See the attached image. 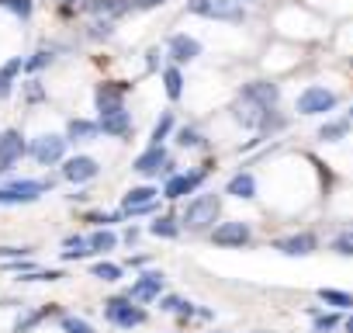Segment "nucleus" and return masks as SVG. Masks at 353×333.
<instances>
[{"label": "nucleus", "instance_id": "5", "mask_svg": "<svg viewBox=\"0 0 353 333\" xmlns=\"http://www.w3.org/2000/svg\"><path fill=\"white\" fill-rule=\"evenodd\" d=\"M132 171H135V174H142V178H156V174L173 178V174H176V163L170 160V153H166L163 146H149L145 153H139V156H135Z\"/></svg>", "mask_w": 353, "mask_h": 333}, {"label": "nucleus", "instance_id": "24", "mask_svg": "<svg viewBox=\"0 0 353 333\" xmlns=\"http://www.w3.org/2000/svg\"><path fill=\"white\" fill-rule=\"evenodd\" d=\"M319 298L329 302L336 312H353V295H350V292H339V288H319Z\"/></svg>", "mask_w": 353, "mask_h": 333}, {"label": "nucleus", "instance_id": "28", "mask_svg": "<svg viewBox=\"0 0 353 333\" xmlns=\"http://www.w3.org/2000/svg\"><path fill=\"white\" fill-rule=\"evenodd\" d=\"M163 87H166V97H170V101H181V94H184V77H181V70H176V63L163 70Z\"/></svg>", "mask_w": 353, "mask_h": 333}, {"label": "nucleus", "instance_id": "11", "mask_svg": "<svg viewBox=\"0 0 353 333\" xmlns=\"http://www.w3.org/2000/svg\"><path fill=\"white\" fill-rule=\"evenodd\" d=\"M25 153H28V146H25V135H21L18 129L0 132V174H8Z\"/></svg>", "mask_w": 353, "mask_h": 333}, {"label": "nucleus", "instance_id": "3", "mask_svg": "<svg viewBox=\"0 0 353 333\" xmlns=\"http://www.w3.org/2000/svg\"><path fill=\"white\" fill-rule=\"evenodd\" d=\"M336 104H339V94H336V91L312 84V87H305V91L298 94L294 111H298V115H329V111H336Z\"/></svg>", "mask_w": 353, "mask_h": 333}, {"label": "nucleus", "instance_id": "17", "mask_svg": "<svg viewBox=\"0 0 353 333\" xmlns=\"http://www.w3.org/2000/svg\"><path fill=\"white\" fill-rule=\"evenodd\" d=\"M166 53H170L173 63H191V59L201 56V42L191 39V35H173V39L166 42Z\"/></svg>", "mask_w": 353, "mask_h": 333}, {"label": "nucleus", "instance_id": "47", "mask_svg": "<svg viewBox=\"0 0 353 333\" xmlns=\"http://www.w3.org/2000/svg\"><path fill=\"white\" fill-rule=\"evenodd\" d=\"M343 330H346V333H353V312H350V316L343 319Z\"/></svg>", "mask_w": 353, "mask_h": 333}, {"label": "nucleus", "instance_id": "49", "mask_svg": "<svg viewBox=\"0 0 353 333\" xmlns=\"http://www.w3.org/2000/svg\"><path fill=\"white\" fill-rule=\"evenodd\" d=\"M350 118H353V108H350Z\"/></svg>", "mask_w": 353, "mask_h": 333}, {"label": "nucleus", "instance_id": "18", "mask_svg": "<svg viewBox=\"0 0 353 333\" xmlns=\"http://www.w3.org/2000/svg\"><path fill=\"white\" fill-rule=\"evenodd\" d=\"M101 132L104 135H114V139H128L132 135V115L125 111V108H118V111H111V115H101Z\"/></svg>", "mask_w": 353, "mask_h": 333}, {"label": "nucleus", "instance_id": "26", "mask_svg": "<svg viewBox=\"0 0 353 333\" xmlns=\"http://www.w3.org/2000/svg\"><path fill=\"white\" fill-rule=\"evenodd\" d=\"M87 8H90L94 15L118 18V15H128V0H87Z\"/></svg>", "mask_w": 353, "mask_h": 333}, {"label": "nucleus", "instance_id": "19", "mask_svg": "<svg viewBox=\"0 0 353 333\" xmlns=\"http://www.w3.org/2000/svg\"><path fill=\"white\" fill-rule=\"evenodd\" d=\"M270 108H260V104H253V101H246V97H236V104H232V118L243 125V129H253L256 132V125H260V118L267 115Z\"/></svg>", "mask_w": 353, "mask_h": 333}, {"label": "nucleus", "instance_id": "32", "mask_svg": "<svg viewBox=\"0 0 353 333\" xmlns=\"http://www.w3.org/2000/svg\"><path fill=\"white\" fill-rule=\"evenodd\" d=\"M329 247H332V254H339V257H353V229H343V233H336Z\"/></svg>", "mask_w": 353, "mask_h": 333}, {"label": "nucleus", "instance_id": "22", "mask_svg": "<svg viewBox=\"0 0 353 333\" xmlns=\"http://www.w3.org/2000/svg\"><path fill=\"white\" fill-rule=\"evenodd\" d=\"M350 129H353V118H332V122H325L319 129V139L322 142H339V139L350 135Z\"/></svg>", "mask_w": 353, "mask_h": 333}, {"label": "nucleus", "instance_id": "13", "mask_svg": "<svg viewBox=\"0 0 353 333\" xmlns=\"http://www.w3.org/2000/svg\"><path fill=\"white\" fill-rule=\"evenodd\" d=\"M125 94H128V84H101L94 91V104L101 115H111V111L125 108Z\"/></svg>", "mask_w": 353, "mask_h": 333}, {"label": "nucleus", "instance_id": "15", "mask_svg": "<svg viewBox=\"0 0 353 333\" xmlns=\"http://www.w3.org/2000/svg\"><path fill=\"white\" fill-rule=\"evenodd\" d=\"M239 97H246V101H253V104H260V108H277L281 91H277V84L253 80V84H243V87H239Z\"/></svg>", "mask_w": 353, "mask_h": 333}, {"label": "nucleus", "instance_id": "44", "mask_svg": "<svg viewBox=\"0 0 353 333\" xmlns=\"http://www.w3.org/2000/svg\"><path fill=\"white\" fill-rule=\"evenodd\" d=\"M145 70H159V49H149V56H145Z\"/></svg>", "mask_w": 353, "mask_h": 333}, {"label": "nucleus", "instance_id": "12", "mask_svg": "<svg viewBox=\"0 0 353 333\" xmlns=\"http://www.w3.org/2000/svg\"><path fill=\"white\" fill-rule=\"evenodd\" d=\"M97 171H101V166H97L94 156H70V160H63V181H70V184L94 181Z\"/></svg>", "mask_w": 353, "mask_h": 333}, {"label": "nucleus", "instance_id": "4", "mask_svg": "<svg viewBox=\"0 0 353 333\" xmlns=\"http://www.w3.org/2000/svg\"><path fill=\"white\" fill-rule=\"evenodd\" d=\"M104 319H108L111 326L132 330V326H142V323H145V309H142V305H132L128 295H118V298H108V302H104Z\"/></svg>", "mask_w": 353, "mask_h": 333}, {"label": "nucleus", "instance_id": "21", "mask_svg": "<svg viewBox=\"0 0 353 333\" xmlns=\"http://www.w3.org/2000/svg\"><path fill=\"white\" fill-rule=\"evenodd\" d=\"M97 135H101V125L90 118H70V125H66V142H87Z\"/></svg>", "mask_w": 353, "mask_h": 333}, {"label": "nucleus", "instance_id": "39", "mask_svg": "<svg viewBox=\"0 0 353 333\" xmlns=\"http://www.w3.org/2000/svg\"><path fill=\"white\" fill-rule=\"evenodd\" d=\"M125 216L121 212H90L87 222H97V226H108V222H121Z\"/></svg>", "mask_w": 353, "mask_h": 333}, {"label": "nucleus", "instance_id": "6", "mask_svg": "<svg viewBox=\"0 0 353 333\" xmlns=\"http://www.w3.org/2000/svg\"><path fill=\"white\" fill-rule=\"evenodd\" d=\"M52 191V181H11L8 188H0V205H25Z\"/></svg>", "mask_w": 353, "mask_h": 333}, {"label": "nucleus", "instance_id": "42", "mask_svg": "<svg viewBox=\"0 0 353 333\" xmlns=\"http://www.w3.org/2000/svg\"><path fill=\"white\" fill-rule=\"evenodd\" d=\"M159 4H166V0H128V11H152Z\"/></svg>", "mask_w": 353, "mask_h": 333}, {"label": "nucleus", "instance_id": "48", "mask_svg": "<svg viewBox=\"0 0 353 333\" xmlns=\"http://www.w3.org/2000/svg\"><path fill=\"white\" fill-rule=\"evenodd\" d=\"M236 4H243V8H246V4H256V0H236Z\"/></svg>", "mask_w": 353, "mask_h": 333}, {"label": "nucleus", "instance_id": "34", "mask_svg": "<svg viewBox=\"0 0 353 333\" xmlns=\"http://www.w3.org/2000/svg\"><path fill=\"white\" fill-rule=\"evenodd\" d=\"M90 274L101 278V281H118V278H121V264H108V260H101V264L90 267Z\"/></svg>", "mask_w": 353, "mask_h": 333}, {"label": "nucleus", "instance_id": "29", "mask_svg": "<svg viewBox=\"0 0 353 333\" xmlns=\"http://www.w3.org/2000/svg\"><path fill=\"white\" fill-rule=\"evenodd\" d=\"M87 247H90V254H108V250L118 247V236L111 229H97V233L87 236Z\"/></svg>", "mask_w": 353, "mask_h": 333}, {"label": "nucleus", "instance_id": "9", "mask_svg": "<svg viewBox=\"0 0 353 333\" xmlns=\"http://www.w3.org/2000/svg\"><path fill=\"white\" fill-rule=\"evenodd\" d=\"M156 188L152 184H142V188H132L125 198H121V216H128V219H135V216H149V212H156Z\"/></svg>", "mask_w": 353, "mask_h": 333}, {"label": "nucleus", "instance_id": "37", "mask_svg": "<svg viewBox=\"0 0 353 333\" xmlns=\"http://www.w3.org/2000/svg\"><path fill=\"white\" fill-rule=\"evenodd\" d=\"M49 63H52V53H49V49H39L32 59H25V70H28V73H39V70H46Z\"/></svg>", "mask_w": 353, "mask_h": 333}, {"label": "nucleus", "instance_id": "16", "mask_svg": "<svg viewBox=\"0 0 353 333\" xmlns=\"http://www.w3.org/2000/svg\"><path fill=\"white\" fill-rule=\"evenodd\" d=\"M159 292H163V274L159 271H142L139 281L128 288V298L132 302H152V298H159Z\"/></svg>", "mask_w": 353, "mask_h": 333}, {"label": "nucleus", "instance_id": "40", "mask_svg": "<svg viewBox=\"0 0 353 333\" xmlns=\"http://www.w3.org/2000/svg\"><path fill=\"white\" fill-rule=\"evenodd\" d=\"M63 278V271H28L21 281H59Z\"/></svg>", "mask_w": 353, "mask_h": 333}, {"label": "nucleus", "instance_id": "35", "mask_svg": "<svg viewBox=\"0 0 353 333\" xmlns=\"http://www.w3.org/2000/svg\"><path fill=\"white\" fill-rule=\"evenodd\" d=\"M59 326H63V333H97V330H94L87 319H80V316H63Z\"/></svg>", "mask_w": 353, "mask_h": 333}, {"label": "nucleus", "instance_id": "30", "mask_svg": "<svg viewBox=\"0 0 353 333\" xmlns=\"http://www.w3.org/2000/svg\"><path fill=\"white\" fill-rule=\"evenodd\" d=\"M170 132H173V111H163V115L156 118V125H152V135H149V146H163Z\"/></svg>", "mask_w": 353, "mask_h": 333}, {"label": "nucleus", "instance_id": "1", "mask_svg": "<svg viewBox=\"0 0 353 333\" xmlns=\"http://www.w3.org/2000/svg\"><path fill=\"white\" fill-rule=\"evenodd\" d=\"M219 216H222V198H219L215 191H205V195H194V198L188 202L181 222H184L191 233H205V229H215Z\"/></svg>", "mask_w": 353, "mask_h": 333}, {"label": "nucleus", "instance_id": "46", "mask_svg": "<svg viewBox=\"0 0 353 333\" xmlns=\"http://www.w3.org/2000/svg\"><path fill=\"white\" fill-rule=\"evenodd\" d=\"M135 240H139V229H135V226H132V229H125V243H128V247H132V243H135Z\"/></svg>", "mask_w": 353, "mask_h": 333}, {"label": "nucleus", "instance_id": "41", "mask_svg": "<svg viewBox=\"0 0 353 333\" xmlns=\"http://www.w3.org/2000/svg\"><path fill=\"white\" fill-rule=\"evenodd\" d=\"M49 312H52V305H49V309H42V312H32V316H25V319L18 323V333H25V330H32V326H35V323H42V319H46Z\"/></svg>", "mask_w": 353, "mask_h": 333}, {"label": "nucleus", "instance_id": "43", "mask_svg": "<svg viewBox=\"0 0 353 333\" xmlns=\"http://www.w3.org/2000/svg\"><path fill=\"white\" fill-rule=\"evenodd\" d=\"M32 250L28 247H0V257H11V260H21V257H28Z\"/></svg>", "mask_w": 353, "mask_h": 333}, {"label": "nucleus", "instance_id": "36", "mask_svg": "<svg viewBox=\"0 0 353 333\" xmlns=\"http://www.w3.org/2000/svg\"><path fill=\"white\" fill-rule=\"evenodd\" d=\"M0 8H8L14 18H32V0H0Z\"/></svg>", "mask_w": 353, "mask_h": 333}, {"label": "nucleus", "instance_id": "23", "mask_svg": "<svg viewBox=\"0 0 353 333\" xmlns=\"http://www.w3.org/2000/svg\"><path fill=\"white\" fill-rule=\"evenodd\" d=\"M149 233L159 236V240H176V236H181V222H176L173 216H156L149 222Z\"/></svg>", "mask_w": 353, "mask_h": 333}, {"label": "nucleus", "instance_id": "31", "mask_svg": "<svg viewBox=\"0 0 353 333\" xmlns=\"http://www.w3.org/2000/svg\"><path fill=\"white\" fill-rule=\"evenodd\" d=\"M176 146H184V149H198V146H205V135H201L194 125H184V129H176Z\"/></svg>", "mask_w": 353, "mask_h": 333}, {"label": "nucleus", "instance_id": "45", "mask_svg": "<svg viewBox=\"0 0 353 333\" xmlns=\"http://www.w3.org/2000/svg\"><path fill=\"white\" fill-rule=\"evenodd\" d=\"M28 97H32V101H39V97H42V87H39V80H32V84H28Z\"/></svg>", "mask_w": 353, "mask_h": 333}, {"label": "nucleus", "instance_id": "20", "mask_svg": "<svg viewBox=\"0 0 353 333\" xmlns=\"http://www.w3.org/2000/svg\"><path fill=\"white\" fill-rule=\"evenodd\" d=\"M225 195H232V198H243V202L256 198V178H253L250 171H239V174H232V178H229V184H225Z\"/></svg>", "mask_w": 353, "mask_h": 333}, {"label": "nucleus", "instance_id": "8", "mask_svg": "<svg viewBox=\"0 0 353 333\" xmlns=\"http://www.w3.org/2000/svg\"><path fill=\"white\" fill-rule=\"evenodd\" d=\"M205 178H208V166H205V171L173 174V178H166V184H163V198L176 202V198H184V195H194V191L205 184Z\"/></svg>", "mask_w": 353, "mask_h": 333}, {"label": "nucleus", "instance_id": "2", "mask_svg": "<svg viewBox=\"0 0 353 333\" xmlns=\"http://www.w3.org/2000/svg\"><path fill=\"white\" fill-rule=\"evenodd\" d=\"M188 11L212 18V21H225V25H239L246 21V8L236 0H188Z\"/></svg>", "mask_w": 353, "mask_h": 333}, {"label": "nucleus", "instance_id": "7", "mask_svg": "<svg viewBox=\"0 0 353 333\" xmlns=\"http://www.w3.org/2000/svg\"><path fill=\"white\" fill-rule=\"evenodd\" d=\"M250 240H253V229L243 219H229V222H219L212 229V243L215 247H246Z\"/></svg>", "mask_w": 353, "mask_h": 333}, {"label": "nucleus", "instance_id": "38", "mask_svg": "<svg viewBox=\"0 0 353 333\" xmlns=\"http://www.w3.org/2000/svg\"><path fill=\"white\" fill-rule=\"evenodd\" d=\"M111 32H114V21H111V18H101V21H94V25H90V39H94V42L111 39Z\"/></svg>", "mask_w": 353, "mask_h": 333}, {"label": "nucleus", "instance_id": "10", "mask_svg": "<svg viewBox=\"0 0 353 333\" xmlns=\"http://www.w3.org/2000/svg\"><path fill=\"white\" fill-rule=\"evenodd\" d=\"M28 153H32L42 166L63 163V156H66V135H39V139L28 146Z\"/></svg>", "mask_w": 353, "mask_h": 333}, {"label": "nucleus", "instance_id": "33", "mask_svg": "<svg viewBox=\"0 0 353 333\" xmlns=\"http://www.w3.org/2000/svg\"><path fill=\"white\" fill-rule=\"evenodd\" d=\"M315 319V333H332V330H339V312H315L312 316Z\"/></svg>", "mask_w": 353, "mask_h": 333}, {"label": "nucleus", "instance_id": "27", "mask_svg": "<svg viewBox=\"0 0 353 333\" xmlns=\"http://www.w3.org/2000/svg\"><path fill=\"white\" fill-rule=\"evenodd\" d=\"M159 309H163V312H176V316H184V319L198 316V309H194L188 298H181V295H163V298H159Z\"/></svg>", "mask_w": 353, "mask_h": 333}, {"label": "nucleus", "instance_id": "14", "mask_svg": "<svg viewBox=\"0 0 353 333\" xmlns=\"http://www.w3.org/2000/svg\"><path fill=\"white\" fill-rule=\"evenodd\" d=\"M315 247H319V236L315 233H294V236L274 240V250H281L284 257H308Z\"/></svg>", "mask_w": 353, "mask_h": 333}, {"label": "nucleus", "instance_id": "25", "mask_svg": "<svg viewBox=\"0 0 353 333\" xmlns=\"http://www.w3.org/2000/svg\"><path fill=\"white\" fill-rule=\"evenodd\" d=\"M25 70V59L21 56H14V59H8L4 66H0V97H8L11 94V84H14V77Z\"/></svg>", "mask_w": 353, "mask_h": 333}]
</instances>
